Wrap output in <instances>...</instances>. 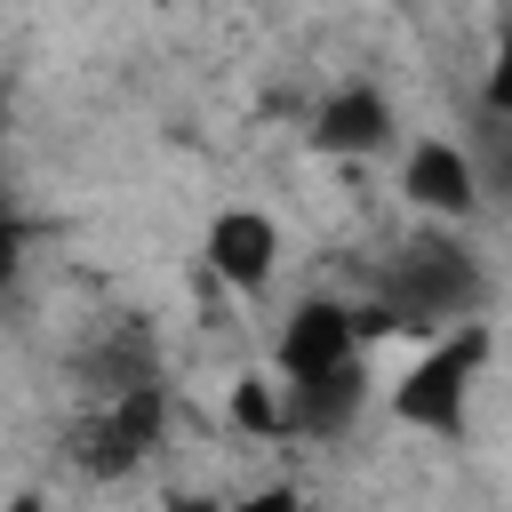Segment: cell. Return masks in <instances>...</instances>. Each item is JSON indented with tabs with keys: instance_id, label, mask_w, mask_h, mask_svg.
<instances>
[{
	"instance_id": "11",
	"label": "cell",
	"mask_w": 512,
	"mask_h": 512,
	"mask_svg": "<svg viewBox=\"0 0 512 512\" xmlns=\"http://www.w3.org/2000/svg\"><path fill=\"white\" fill-rule=\"evenodd\" d=\"M480 120H504V128H512V24L496 32L488 72H480Z\"/></svg>"
},
{
	"instance_id": "6",
	"label": "cell",
	"mask_w": 512,
	"mask_h": 512,
	"mask_svg": "<svg viewBox=\"0 0 512 512\" xmlns=\"http://www.w3.org/2000/svg\"><path fill=\"white\" fill-rule=\"evenodd\" d=\"M200 264H208V280L216 288H232V296H264L272 280H280V224L264 216V208H216L208 216V232H200Z\"/></svg>"
},
{
	"instance_id": "2",
	"label": "cell",
	"mask_w": 512,
	"mask_h": 512,
	"mask_svg": "<svg viewBox=\"0 0 512 512\" xmlns=\"http://www.w3.org/2000/svg\"><path fill=\"white\" fill-rule=\"evenodd\" d=\"M488 360H496V328H488V320L432 336V344L408 360V376L384 392V416H392L400 432H424V440H448V448H456V440L472 432V392H480Z\"/></svg>"
},
{
	"instance_id": "10",
	"label": "cell",
	"mask_w": 512,
	"mask_h": 512,
	"mask_svg": "<svg viewBox=\"0 0 512 512\" xmlns=\"http://www.w3.org/2000/svg\"><path fill=\"white\" fill-rule=\"evenodd\" d=\"M464 152H472V176H480V208H512V128L480 120L464 136Z\"/></svg>"
},
{
	"instance_id": "15",
	"label": "cell",
	"mask_w": 512,
	"mask_h": 512,
	"mask_svg": "<svg viewBox=\"0 0 512 512\" xmlns=\"http://www.w3.org/2000/svg\"><path fill=\"white\" fill-rule=\"evenodd\" d=\"M0 512H48V496H40V488H16V496H8Z\"/></svg>"
},
{
	"instance_id": "9",
	"label": "cell",
	"mask_w": 512,
	"mask_h": 512,
	"mask_svg": "<svg viewBox=\"0 0 512 512\" xmlns=\"http://www.w3.org/2000/svg\"><path fill=\"white\" fill-rule=\"evenodd\" d=\"M224 416H232V432H248V440H288V384H280L272 368H240L232 392H224Z\"/></svg>"
},
{
	"instance_id": "12",
	"label": "cell",
	"mask_w": 512,
	"mask_h": 512,
	"mask_svg": "<svg viewBox=\"0 0 512 512\" xmlns=\"http://www.w3.org/2000/svg\"><path fill=\"white\" fill-rule=\"evenodd\" d=\"M24 272V216H16V192H8V168H0V288Z\"/></svg>"
},
{
	"instance_id": "3",
	"label": "cell",
	"mask_w": 512,
	"mask_h": 512,
	"mask_svg": "<svg viewBox=\"0 0 512 512\" xmlns=\"http://www.w3.org/2000/svg\"><path fill=\"white\" fill-rule=\"evenodd\" d=\"M160 440H168V384H136V392L96 400L72 424V464L88 480H128L160 456Z\"/></svg>"
},
{
	"instance_id": "4",
	"label": "cell",
	"mask_w": 512,
	"mask_h": 512,
	"mask_svg": "<svg viewBox=\"0 0 512 512\" xmlns=\"http://www.w3.org/2000/svg\"><path fill=\"white\" fill-rule=\"evenodd\" d=\"M352 360H368V344H360V312L344 304V296H304V304H288V320H280V336H272V376L296 392V384H320V376H336V368H352Z\"/></svg>"
},
{
	"instance_id": "13",
	"label": "cell",
	"mask_w": 512,
	"mask_h": 512,
	"mask_svg": "<svg viewBox=\"0 0 512 512\" xmlns=\"http://www.w3.org/2000/svg\"><path fill=\"white\" fill-rule=\"evenodd\" d=\"M232 512H304V496H296V480H264V488L232 496Z\"/></svg>"
},
{
	"instance_id": "5",
	"label": "cell",
	"mask_w": 512,
	"mask_h": 512,
	"mask_svg": "<svg viewBox=\"0 0 512 512\" xmlns=\"http://www.w3.org/2000/svg\"><path fill=\"white\" fill-rule=\"evenodd\" d=\"M400 200L424 216V224H472L480 216V176H472V152L464 136H416L400 152Z\"/></svg>"
},
{
	"instance_id": "7",
	"label": "cell",
	"mask_w": 512,
	"mask_h": 512,
	"mask_svg": "<svg viewBox=\"0 0 512 512\" xmlns=\"http://www.w3.org/2000/svg\"><path fill=\"white\" fill-rule=\"evenodd\" d=\"M304 136H312L320 160H376V152H392L400 112H392V96L376 80H344V88H328L312 104V128Z\"/></svg>"
},
{
	"instance_id": "1",
	"label": "cell",
	"mask_w": 512,
	"mask_h": 512,
	"mask_svg": "<svg viewBox=\"0 0 512 512\" xmlns=\"http://www.w3.org/2000/svg\"><path fill=\"white\" fill-rule=\"evenodd\" d=\"M488 304V272L464 240L448 232H424L408 240L384 272H376V296L352 304L360 312V344L376 336H448V328H472Z\"/></svg>"
},
{
	"instance_id": "8",
	"label": "cell",
	"mask_w": 512,
	"mask_h": 512,
	"mask_svg": "<svg viewBox=\"0 0 512 512\" xmlns=\"http://www.w3.org/2000/svg\"><path fill=\"white\" fill-rule=\"evenodd\" d=\"M368 408V360L320 376V384H296L288 392V440H344Z\"/></svg>"
},
{
	"instance_id": "14",
	"label": "cell",
	"mask_w": 512,
	"mask_h": 512,
	"mask_svg": "<svg viewBox=\"0 0 512 512\" xmlns=\"http://www.w3.org/2000/svg\"><path fill=\"white\" fill-rule=\"evenodd\" d=\"M160 512H232L224 496H208V488H168L160 496Z\"/></svg>"
}]
</instances>
